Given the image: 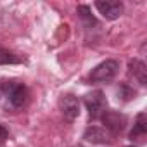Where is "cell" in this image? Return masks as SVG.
I'll use <instances>...</instances> for the list:
<instances>
[{
	"instance_id": "6da1fadb",
	"label": "cell",
	"mask_w": 147,
	"mask_h": 147,
	"mask_svg": "<svg viewBox=\"0 0 147 147\" xmlns=\"http://www.w3.org/2000/svg\"><path fill=\"white\" fill-rule=\"evenodd\" d=\"M118 73H119V62L116 59H106L90 71V82H94V83H109L116 78Z\"/></svg>"
},
{
	"instance_id": "7a4b0ae2",
	"label": "cell",
	"mask_w": 147,
	"mask_h": 147,
	"mask_svg": "<svg viewBox=\"0 0 147 147\" xmlns=\"http://www.w3.org/2000/svg\"><path fill=\"white\" fill-rule=\"evenodd\" d=\"M85 106L90 119H99L107 111V99L102 90H94L85 95Z\"/></svg>"
},
{
	"instance_id": "3957f363",
	"label": "cell",
	"mask_w": 147,
	"mask_h": 147,
	"mask_svg": "<svg viewBox=\"0 0 147 147\" xmlns=\"http://www.w3.org/2000/svg\"><path fill=\"white\" fill-rule=\"evenodd\" d=\"M4 92L7 95V100L14 107H23L28 100V88L19 82H7L4 85Z\"/></svg>"
},
{
	"instance_id": "277c9868",
	"label": "cell",
	"mask_w": 147,
	"mask_h": 147,
	"mask_svg": "<svg viewBox=\"0 0 147 147\" xmlns=\"http://www.w3.org/2000/svg\"><path fill=\"white\" fill-rule=\"evenodd\" d=\"M100 119H102L104 125H106L104 128H106L113 137L118 135V133H121V131L125 130V125H126L125 114H121V113H118V111H106Z\"/></svg>"
},
{
	"instance_id": "5b68a950",
	"label": "cell",
	"mask_w": 147,
	"mask_h": 147,
	"mask_svg": "<svg viewBox=\"0 0 147 147\" xmlns=\"http://www.w3.org/2000/svg\"><path fill=\"white\" fill-rule=\"evenodd\" d=\"M59 107H61V113L66 121H75L80 116V100L71 94H66L61 97Z\"/></svg>"
},
{
	"instance_id": "8992f818",
	"label": "cell",
	"mask_w": 147,
	"mask_h": 147,
	"mask_svg": "<svg viewBox=\"0 0 147 147\" xmlns=\"http://www.w3.org/2000/svg\"><path fill=\"white\" fill-rule=\"evenodd\" d=\"M83 138H85L87 142L104 145V144H109V142L113 140V135H111L106 128H102V126H88V128L85 130V133H83Z\"/></svg>"
},
{
	"instance_id": "52a82bcc",
	"label": "cell",
	"mask_w": 147,
	"mask_h": 147,
	"mask_svg": "<svg viewBox=\"0 0 147 147\" xmlns=\"http://www.w3.org/2000/svg\"><path fill=\"white\" fill-rule=\"evenodd\" d=\"M97 11L102 14V18H106L107 21H114L123 14V4L121 2H95Z\"/></svg>"
},
{
	"instance_id": "ba28073f",
	"label": "cell",
	"mask_w": 147,
	"mask_h": 147,
	"mask_svg": "<svg viewBox=\"0 0 147 147\" xmlns=\"http://www.w3.org/2000/svg\"><path fill=\"white\" fill-rule=\"evenodd\" d=\"M128 69H130V73L135 76V80H137L142 87L147 85V66H145L144 61H140V59H131V61L128 62Z\"/></svg>"
},
{
	"instance_id": "9c48e42d",
	"label": "cell",
	"mask_w": 147,
	"mask_h": 147,
	"mask_svg": "<svg viewBox=\"0 0 147 147\" xmlns=\"http://www.w3.org/2000/svg\"><path fill=\"white\" fill-rule=\"evenodd\" d=\"M145 133H147V118H145V113H140L137 116V121L133 125V130L130 131V138L133 140V138H138V137H142Z\"/></svg>"
},
{
	"instance_id": "30bf717a",
	"label": "cell",
	"mask_w": 147,
	"mask_h": 147,
	"mask_svg": "<svg viewBox=\"0 0 147 147\" xmlns=\"http://www.w3.org/2000/svg\"><path fill=\"white\" fill-rule=\"evenodd\" d=\"M19 62H21V57H18L9 50L0 49V64H19Z\"/></svg>"
},
{
	"instance_id": "8fae6325",
	"label": "cell",
	"mask_w": 147,
	"mask_h": 147,
	"mask_svg": "<svg viewBox=\"0 0 147 147\" xmlns=\"http://www.w3.org/2000/svg\"><path fill=\"white\" fill-rule=\"evenodd\" d=\"M135 94H137V92H135L133 88H130L128 85H125V83L119 85V88H118V97H121L123 100H130L131 97H135Z\"/></svg>"
},
{
	"instance_id": "7c38bea8",
	"label": "cell",
	"mask_w": 147,
	"mask_h": 147,
	"mask_svg": "<svg viewBox=\"0 0 147 147\" xmlns=\"http://www.w3.org/2000/svg\"><path fill=\"white\" fill-rule=\"evenodd\" d=\"M78 14H80V18L85 19L88 24H97V21L94 19V16L90 14V9H88L87 5H78Z\"/></svg>"
},
{
	"instance_id": "4fadbf2b",
	"label": "cell",
	"mask_w": 147,
	"mask_h": 147,
	"mask_svg": "<svg viewBox=\"0 0 147 147\" xmlns=\"http://www.w3.org/2000/svg\"><path fill=\"white\" fill-rule=\"evenodd\" d=\"M9 137V130L4 126V125H0V144H4Z\"/></svg>"
},
{
	"instance_id": "5bb4252c",
	"label": "cell",
	"mask_w": 147,
	"mask_h": 147,
	"mask_svg": "<svg viewBox=\"0 0 147 147\" xmlns=\"http://www.w3.org/2000/svg\"><path fill=\"white\" fill-rule=\"evenodd\" d=\"M2 94H4V85L0 83V97H2Z\"/></svg>"
}]
</instances>
